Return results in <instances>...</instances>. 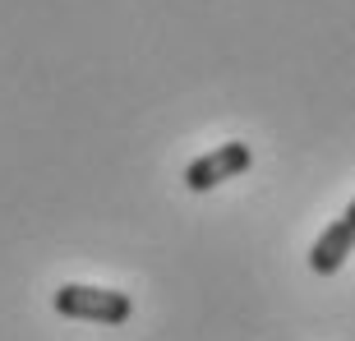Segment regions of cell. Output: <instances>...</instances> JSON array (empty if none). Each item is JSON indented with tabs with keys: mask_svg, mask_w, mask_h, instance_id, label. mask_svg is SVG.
<instances>
[{
	"mask_svg": "<svg viewBox=\"0 0 355 341\" xmlns=\"http://www.w3.org/2000/svg\"><path fill=\"white\" fill-rule=\"evenodd\" d=\"M55 314L60 318H79V323H106V328H116V323H130L134 314V300L125 290H111V286H83V281H69L51 295Z\"/></svg>",
	"mask_w": 355,
	"mask_h": 341,
	"instance_id": "obj_1",
	"label": "cell"
},
{
	"mask_svg": "<svg viewBox=\"0 0 355 341\" xmlns=\"http://www.w3.org/2000/svg\"><path fill=\"white\" fill-rule=\"evenodd\" d=\"M351 254H355V231L337 217V222L323 226L318 240L309 245V268H314L318 277H332V272H342V268H346Z\"/></svg>",
	"mask_w": 355,
	"mask_h": 341,
	"instance_id": "obj_3",
	"label": "cell"
},
{
	"mask_svg": "<svg viewBox=\"0 0 355 341\" xmlns=\"http://www.w3.org/2000/svg\"><path fill=\"white\" fill-rule=\"evenodd\" d=\"M342 222H346V226H351V231H355V198H351V203H346V212H342Z\"/></svg>",
	"mask_w": 355,
	"mask_h": 341,
	"instance_id": "obj_4",
	"label": "cell"
},
{
	"mask_svg": "<svg viewBox=\"0 0 355 341\" xmlns=\"http://www.w3.org/2000/svg\"><path fill=\"white\" fill-rule=\"evenodd\" d=\"M254 166V148L250 143H222L212 148V152H203V157H194L189 166H184V189H194V194H208V189H217V184L236 180V175H245V170Z\"/></svg>",
	"mask_w": 355,
	"mask_h": 341,
	"instance_id": "obj_2",
	"label": "cell"
}]
</instances>
